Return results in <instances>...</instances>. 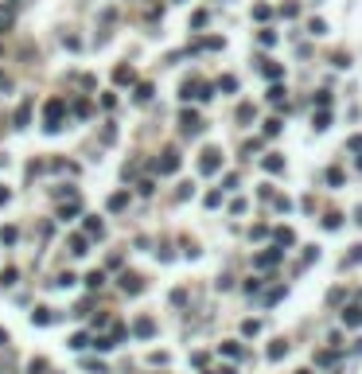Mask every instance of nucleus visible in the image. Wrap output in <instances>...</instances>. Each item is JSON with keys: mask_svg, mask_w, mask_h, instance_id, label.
Instances as JSON below:
<instances>
[{"mask_svg": "<svg viewBox=\"0 0 362 374\" xmlns=\"http://www.w3.org/2000/svg\"><path fill=\"white\" fill-rule=\"evenodd\" d=\"M280 133V121H265V136H276Z\"/></svg>", "mask_w": 362, "mask_h": 374, "instance_id": "obj_25", "label": "nucleus"}, {"mask_svg": "<svg viewBox=\"0 0 362 374\" xmlns=\"http://www.w3.org/2000/svg\"><path fill=\"white\" fill-rule=\"evenodd\" d=\"M300 374H308V370H300Z\"/></svg>", "mask_w": 362, "mask_h": 374, "instance_id": "obj_32", "label": "nucleus"}, {"mask_svg": "<svg viewBox=\"0 0 362 374\" xmlns=\"http://www.w3.org/2000/svg\"><path fill=\"white\" fill-rule=\"evenodd\" d=\"M8 28H12V12H8V8H0V35H4Z\"/></svg>", "mask_w": 362, "mask_h": 374, "instance_id": "obj_19", "label": "nucleus"}, {"mask_svg": "<svg viewBox=\"0 0 362 374\" xmlns=\"http://www.w3.org/2000/svg\"><path fill=\"white\" fill-rule=\"evenodd\" d=\"M102 281H105L102 273H90V277H86V284H90V288H102Z\"/></svg>", "mask_w": 362, "mask_h": 374, "instance_id": "obj_26", "label": "nucleus"}, {"mask_svg": "<svg viewBox=\"0 0 362 374\" xmlns=\"http://www.w3.org/2000/svg\"><path fill=\"white\" fill-rule=\"evenodd\" d=\"M339 226H343V214H339V210H327V214H323V230H339Z\"/></svg>", "mask_w": 362, "mask_h": 374, "instance_id": "obj_6", "label": "nucleus"}, {"mask_svg": "<svg viewBox=\"0 0 362 374\" xmlns=\"http://www.w3.org/2000/svg\"><path fill=\"white\" fill-rule=\"evenodd\" d=\"M280 296H284V288H273V292H265V304H276Z\"/></svg>", "mask_w": 362, "mask_h": 374, "instance_id": "obj_29", "label": "nucleus"}, {"mask_svg": "<svg viewBox=\"0 0 362 374\" xmlns=\"http://www.w3.org/2000/svg\"><path fill=\"white\" fill-rule=\"evenodd\" d=\"M28 117H31V105L24 102L20 109H16V129H24V125H28Z\"/></svg>", "mask_w": 362, "mask_h": 374, "instance_id": "obj_9", "label": "nucleus"}, {"mask_svg": "<svg viewBox=\"0 0 362 374\" xmlns=\"http://www.w3.org/2000/svg\"><path fill=\"white\" fill-rule=\"evenodd\" d=\"M222 355H230V359H238V355H242V347H238V343H222Z\"/></svg>", "mask_w": 362, "mask_h": 374, "instance_id": "obj_24", "label": "nucleus"}, {"mask_svg": "<svg viewBox=\"0 0 362 374\" xmlns=\"http://www.w3.org/2000/svg\"><path fill=\"white\" fill-rule=\"evenodd\" d=\"M8 86H12V82H8V78H4V74H0V90H8Z\"/></svg>", "mask_w": 362, "mask_h": 374, "instance_id": "obj_31", "label": "nucleus"}, {"mask_svg": "<svg viewBox=\"0 0 362 374\" xmlns=\"http://www.w3.org/2000/svg\"><path fill=\"white\" fill-rule=\"evenodd\" d=\"M121 288H125V292H140V288H144V281H140L136 273H125V277H121Z\"/></svg>", "mask_w": 362, "mask_h": 374, "instance_id": "obj_5", "label": "nucleus"}, {"mask_svg": "<svg viewBox=\"0 0 362 374\" xmlns=\"http://www.w3.org/2000/svg\"><path fill=\"white\" fill-rule=\"evenodd\" d=\"M343 324H350V328L362 324V312H358V308H347V312H343Z\"/></svg>", "mask_w": 362, "mask_h": 374, "instance_id": "obj_15", "label": "nucleus"}, {"mask_svg": "<svg viewBox=\"0 0 362 374\" xmlns=\"http://www.w3.org/2000/svg\"><path fill=\"white\" fill-rule=\"evenodd\" d=\"M350 148H354V152H362V136H350Z\"/></svg>", "mask_w": 362, "mask_h": 374, "instance_id": "obj_30", "label": "nucleus"}, {"mask_svg": "<svg viewBox=\"0 0 362 374\" xmlns=\"http://www.w3.org/2000/svg\"><path fill=\"white\" fill-rule=\"evenodd\" d=\"M86 230H90V234H98V238H102V234H105V226L98 222V218H86Z\"/></svg>", "mask_w": 362, "mask_h": 374, "instance_id": "obj_22", "label": "nucleus"}, {"mask_svg": "<svg viewBox=\"0 0 362 374\" xmlns=\"http://www.w3.org/2000/svg\"><path fill=\"white\" fill-rule=\"evenodd\" d=\"M132 78H136V74H132V66H117V70H113V82H117V86H125V82H132Z\"/></svg>", "mask_w": 362, "mask_h": 374, "instance_id": "obj_7", "label": "nucleus"}, {"mask_svg": "<svg viewBox=\"0 0 362 374\" xmlns=\"http://www.w3.org/2000/svg\"><path fill=\"white\" fill-rule=\"evenodd\" d=\"M183 133H199V117H195V113H183Z\"/></svg>", "mask_w": 362, "mask_h": 374, "instance_id": "obj_10", "label": "nucleus"}, {"mask_svg": "<svg viewBox=\"0 0 362 374\" xmlns=\"http://www.w3.org/2000/svg\"><path fill=\"white\" fill-rule=\"evenodd\" d=\"M265 172L280 176V172H284V160H280V156H265Z\"/></svg>", "mask_w": 362, "mask_h": 374, "instance_id": "obj_8", "label": "nucleus"}, {"mask_svg": "<svg viewBox=\"0 0 362 374\" xmlns=\"http://www.w3.org/2000/svg\"><path fill=\"white\" fill-rule=\"evenodd\" d=\"M62 113H66V102H62V98H51L47 109H43V129L47 133H58V129H62Z\"/></svg>", "mask_w": 362, "mask_h": 374, "instance_id": "obj_1", "label": "nucleus"}, {"mask_svg": "<svg viewBox=\"0 0 362 374\" xmlns=\"http://www.w3.org/2000/svg\"><path fill=\"white\" fill-rule=\"evenodd\" d=\"M175 168H179V156L168 148V152H164V156L156 160V172H175Z\"/></svg>", "mask_w": 362, "mask_h": 374, "instance_id": "obj_4", "label": "nucleus"}, {"mask_svg": "<svg viewBox=\"0 0 362 374\" xmlns=\"http://www.w3.org/2000/svg\"><path fill=\"white\" fill-rule=\"evenodd\" d=\"M276 246H292V230H273Z\"/></svg>", "mask_w": 362, "mask_h": 374, "instance_id": "obj_18", "label": "nucleus"}, {"mask_svg": "<svg viewBox=\"0 0 362 374\" xmlns=\"http://www.w3.org/2000/svg\"><path fill=\"white\" fill-rule=\"evenodd\" d=\"M284 355H288V343H273V347H269V359H284Z\"/></svg>", "mask_w": 362, "mask_h": 374, "instance_id": "obj_12", "label": "nucleus"}, {"mask_svg": "<svg viewBox=\"0 0 362 374\" xmlns=\"http://www.w3.org/2000/svg\"><path fill=\"white\" fill-rule=\"evenodd\" d=\"M51 320H55V316H51V312H47V308H39V312H35V316H31V324H39V328H43V324H51Z\"/></svg>", "mask_w": 362, "mask_h": 374, "instance_id": "obj_16", "label": "nucleus"}, {"mask_svg": "<svg viewBox=\"0 0 362 374\" xmlns=\"http://www.w3.org/2000/svg\"><path fill=\"white\" fill-rule=\"evenodd\" d=\"M261 70H265V78H280V66H276V62H265Z\"/></svg>", "mask_w": 362, "mask_h": 374, "instance_id": "obj_23", "label": "nucleus"}, {"mask_svg": "<svg viewBox=\"0 0 362 374\" xmlns=\"http://www.w3.org/2000/svg\"><path fill=\"white\" fill-rule=\"evenodd\" d=\"M280 250H265V254H257V269H273V265H280Z\"/></svg>", "mask_w": 362, "mask_h": 374, "instance_id": "obj_3", "label": "nucleus"}, {"mask_svg": "<svg viewBox=\"0 0 362 374\" xmlns=\"http://www.w3.org/2000/svg\"><path fill=\"white\" fill-rule=\"evenodd\" d=\"M125 203H129V195H125V191H117L113 199H109V210H121Z\"/></svg>", "mask_w": 362, "mask_h": 374, "instance_id": "obj_17", "label": "nucleus"}, {"mask_svg": "<svg viewBox=\"0 0 362 374\" xmlns=\"http://www.w3.org/2000/svg\"><path fill=\"white\" fill-rule=\"evenodd\" d=\"M152 331H156V324H152V320H136V335H152Z\"/></svg>", "mask_w": 362, "mask_h": 374, "instance_id": "obj_13", "label": "nucleus"}, {"mask_svg": "<svg viewBox=\"0 0 362 374\" xmlns=\"http://www.w3.org/2000/svg\"><path fill=\"white\" fill-rule=\"evenodd\" d=\"M362 261V246H350V254L343 257V265H358Z\"/></svg>", "mask_w": 362, "mask_h": 374, "instance_id": "obj_14", "label": "nucleus"}, {"mask_svg": "<svg viewBox=\"0 0 362 374\" xmlns=\"http://www.w3.org/2000/svg\"><path fill=\"white\" fill-rule=\"evenodd\" d=\"M70 254H78V257L86 254V238H82V234H74V238H70Z\"/></svg>", "mask_w": 362, "mask_h": 374, "instance_id": "obj_11", "label": "nucleus"}, {"mask_svg": "<svg viewBox=\"0 0 362 374\" xmlns=\"http://www.w3.org/2000/svg\"><path fill=\"white\" fill-rule=\"evenodd\" d=\"M308 28H312V35H323V31H327V24H323V20H312Z\"/></svg>", "mask_w": 362, "mask_h": 374, "instance_id": "obj_27", "label": "nucleus"}, {"mask_svg": "<svg viewBox=\"0 0 362 374\" xmlns=\"http://www.w3.org/2000/svg\"><path fill=\"white\" fill-rule=\"evenodd\" d=\"M148 98H152V86H148V82H140V86H136V102H148Z\"/></svg>", "mask_w": 362, "mask_h": 374, "instance_id": "obj_21", "label": "nucleus"}, {"mask_svg": "<svg viewBox=\"0 0 362 374\" xmlns=\"http://www.w3.org/2000/svg\"><path fill=\"white\" fill-rule=\"evenodd\" d=\"M0 242H4V246H12V242H16V226H4V230H0Z\"/></svg>", "mask_w": 362, "mask_h": 374, "instance_id": "obj_20", "label": "nucleus"}, {"mask_svg": "<svg viewBox=\"0 0 362 374\" xmlns=\"http://www.w3.org/2000/svg\"><path fill=\"white\" fill-rule=\"evenodd\" d=\"M238 121H253V105H242V109H238Z\"/></svg>", "mask_w": 362, "mask_h": 374, "instance_id": "obj_28", "label": "nucleus"}, {"mask_svg": "<svg viewBox=\"0 0 362 374\" xmlns=\"http://www.w3.org/2000/svg\"><path fill=\"white\" fill-rule=\"evenodd\" d=\"M218 168H222V156H218V148H206L203 160H199V172H203V176H214Z\"/></svg>", "mask_w": 362, "mask_h": 374, "instance_id": "obj_2", "label": "nucleus"}]
</instances>
